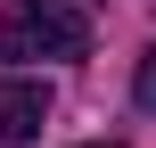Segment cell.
<instances>
[{"label":"cell","mask_w":156,"mask_h":148,"mask_svg":"<svg viewBox=\"0 0 156 148\" xmlns=\"http://www.w3.org/2000/svg\"><path fill=\"white\" fill-rule=\"evenodd\" d=\"M132 99H140V107H148V115H156V49H148V58H140V74H132Z\"/></svg>","instance_id":"3957f363"},{"label":"cell","mask_w":156,"mask_h":148,"mask_svg":"<svg viewBox=\"0 0 156 148\" xmlns=\"http://www.w3.org/2000/svg\"><path fill=\"white\" fill-rule=\"evenodd\" d=\"M90 148H107V140H90Z\"/></svg>","instance_id":"277c9868"},{"label":"cell","mask_w":156,"mask_h":148,"mask_svg":"<svg viewBox=\"0 0 156 148\" xmlns=\"http://www.w3.org/2000/svg\"><path fill=\"white\" fill-rule=\"evenodd\" d=\"M90 49V16L82 0H16L0 8V58H82Z\"/></svg>","instance_id":"6da1fadb"},{"label":"cell","mask_w":156,"mask_h":148,"mask_svg":"<svg viewBox=\"0 0 156 148\" xmlns=\"http://www.w3.org/2000/svg\"><path fill=\"white\" fill-rule=\"evenodd\" d=\"M41 124H49V82H25V74H8V82H0V148L41 140Z\"/></svg>","instance_id":"7a4b0ae2"}]
</instances>
